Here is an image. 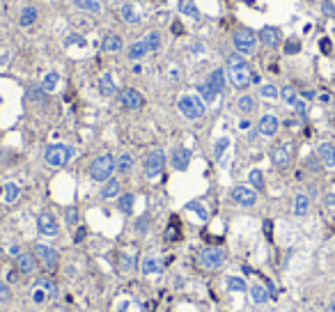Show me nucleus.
Listing matches in <instances>:
<instances>
[{
  "instance_id": "obj_14",
  "label": "nucleus",
  "mask_w": 335,
  "mask_h": 312,
  "mask_svg": "<svg viewBox=\"0 0 335 312\" xmlns=\"http://www.w3.org/2000/svg\"><path fill=\"white\" fill-rule=\"evenodd\" d=\"M260 39L264 41V44H267L268 48H275V46H280L282 35H280V30H278V28H271V26H267V28H262Z\"/></svg>"
},
{
  "instance_id": "obj_36",
  "label": "nucleus",
  "mask_w": 335,
  "mask_h": 312,
  "mask_svg": "<svg viewBox=\"0 0 335 312\" xmlns=\"http://www.w3.org/2000/svg\"><path fill=\"white\" fill-rule=\"evenodd\" d=\"M145 44H147V48L149 51H159V46H161V33L159 30H152V33H147L145 37Z\"/></svg>"
},
{
  "instance_id": "obj_62",
  "label": "nucleus",
  "mask_w": 335,
  "mask_h": 312,
  "mask_svg": "<svg viewBox=\"0 0 335 312\" xmlns=\"http://www.w3.org/2000/svg\"><path fill=\"white\" fill-rule=\"evenodd\" d=\"M329 312H335V301H331V306H329Z\"/></svg>"
},
{
  "instance_id": "obj_50",
  "label": "nucleus",
  "mask_w": 335,
  "mask_h": 312,
  "mask_svg": "<svg viewBox=\"0 0 335 312\" xmlns=\"http://www.w3.org/2000/svg\"><path fill=\"white\" fill-rule=\"evenodd\" d=\"M294 108H296V113H299V115H305V113H308V104H305L303 99H296Z\"/></svg>"
},
{
  "instance_id": "obj_10",
  "label": "nucleus",
  "mask_w": 335,
  "mask_h": 312,
  "mask_svg": "<svg viewBox=\"0 0 335 312\" xmlns=\"http://www.w3.org/2000/svg\"><path fill=\"white\" fill-rule=\"evenodd\" d=\"M292 154H294V147H292V142H282V145H278L273 149V154H271V159H273V166L275 168H287L289 163H292Z\"/></svg>"
},
{
  "instance_id": "obj_48",
  "label": "nucleus",
  "mask_w": 335,
  "mask_h": 312,
  "mask_svg": "<svg viewBox=\"0 0 335 312\" xmlns=\"http://www.w3.org/2000/svg\"><path fill=\"white\" fill-rule=\"evenodd\" d=\"M9 299H12L9 285H7V282H0V301H9Z\"/></svg>"
},
{
  "instance_id": "obj_56",
  "label": "nucleus",
  "mask_w": 335,
  "mask_h": 312,
  "mask_svg": "<svg viewBox=\"0 0 335 312\" xmlns=\"http://www.w3.org/2000/svg\"><path fill=\"white\" fill-rule=\"evenodd\" d=\"M142 230H147V218H140V220H138V232H142Z\"/></svg>"
},
{
  "instance_id": "obj_6",
  "label": "nucleus",
  "mask_w": 335,
  "mask_h": 312,
  "mask_svg": "<svg viewBox=\"0 0 335 312\" xmlns=\"http://www.w3.org/2000/svg\"><path fill=\"white\" fill-rule=\"evenodd\" d=\"M257 37H255V33H250V30H236L234 37H232V44H234V48L239 51L241 55H253L255 51H257Z\"/></svg>"
},
{
  "instance_id": "obj_52",
  "label": "nucleus",
  "mask_w": 335,
  "mask_h": 312,
  "mask_svg": "<svg viewBox=\"0 0 335 312\" xmlns=\"http://www.w3.org/2000/svg\"><path fill=\"white\" fill-rule=\"evenodd\" d=\"M85 234H87V230H85V227H78V230H76V237H74V241H76V243H81V241L85 239Z\"/></svg>"
},
{
  "instance_id": "obj_30",
  "label": "nucleus",
  "mask_w": 335,
  "mask_h": 312,
  "mask_svg": "<svg viewBox=\"0 0 335 312\" xmlns=\"http://www.w3.org/2000/svg\"><path fill=\"white\" fill-rule=\"evenodd\" d=\"M76 9H83V12H90V14H99L101 12V5L97 0H71Z\"/></svg>"
},
{
  "instance_id": "obj_59",
  "label": "nucleus",
  "mask_w": 335,
  "mask_h": 312,
  "mask_svg": "<svg viewBox=\"0 0 335 312\" xmlns=\"http://www.w3.org/2000/svg\"><path fill=\"white\" fill-rule=\"evenodd\" d=\"M264 232H267V237H271V220H267V223H264Z\"/></svg>"
},
{
  "instance_id": "obj_18",
  "label": "nucleus",
  "mask_w": 335,
  "mask_h": 312,
  "mask_svg": "<svg viewBox=\"0 0 335 312\" xmlns=\"http://www.w3.org/2000/svg\"><path fill=\"white\" fill-rule=\"evenodd\" d=\"M120 191H122L120 179H113V177H110L108 181H103V188H101V198H103V200L117 198V195H120Z\"/></svg>"
},
{
  "instance_id": "obj_9",
  "label": "nucleus",
  "mask_w": 335,
  "mask_h": 312,
  "mask_svg": "<svg viewBox=\"0 0 335 312\" xmlns=\"http://www.w3.org/2000/svg\"><path fill=\"white\" fill-rule=\"evenodd\" d=\"M34 257L44 262V266H46V271L53 273L55 269H58V252H55L53 248L44 246V243H34Z\"/></svg>"
},
{
  "instance_id": "obj_47",
  "label": "nucleus",
  "mask_w": 335,
  "mask_h": 312,
  "mask_svg": "<svg viewBox=\"0 0 335 312\" xmlns=\"http://www.w3.org/2000/svg\"><path fill=\"white\" fill-rule=\"evenodd\" d=\"M65 220H67V225H69V227L76 225V223H78V211H76V209H69L67 216H65Z\"/></svg>"
},
{
  "instance_id": "obj_24",
  "label": "nucleus",
  "mask_w": 335,
  "mask_h": 312,
  "mask_svg": "<svg viewBox=\"0 0 335 312\" xmlns=\"http://www.w3.org/2000/svg\"><path fill=\"white\" fill-rule=\"evenodd\" d=\"M310 211V198L305 195V193H299L294 198V216H305V213Z\"/></svg>"
},
{
  "instance_id": "obj_49",
  "label": "nucleus",
  "mask_w": 335,
  "mask_h": 312,
  "mask_svg": "<svg viewBox=\"0 0 335 312\" xmlns=\"http://www.w3.org/2000/svg\"><path fill=\"white\" fill-rule=\"evenodd\" d=\"M65 44H67V46H71V44H81V46H83L85 41H83V37H81V35H69L67 39H65Z\"/></svg>"
},
{
  "instance_id": "obj_51",
  "label": "nucleus",
  "mask_w": 335,
  "mask_h": 312,
  "mask_svg": "<svg viewBox=\"0 0 335 312\" xmlns=\"http://www.w3.org/2000/svg\"><path fill=\"white\" fill-rule=\"evenodd\" d=\"M299 48H301V44H299V41H287V46H285V53H296V51H299Z\"/></svg>"
},
{
  "instance_id": "obj_28",
  "label": "nucleus",
  "mask_w": 335,
  "mask_h": 312,
  "mask_svg": "<svg viewBox=\"0 0 335 312\" xmlns=\"http://www.w3.org/2000/svg\"><path fill=\"white\" fill-rule=\"evenodd\" d=\"M135 269V252L124 250L120 257V271L122 273H131Z\"/></svg>"
},
{
  "instance_id": "obj_60",
  "label": "nucleus",
  "mask_w": 335,
  "mask_h": 312,
  "mask_svg": "<svg viewBox=\"0 0 335 312\" xmlns=\"http://www.w3.org/2000/svg\"><path fill=\"white\" fill-rule=\"evenodd\" d=\"M324 12H326V14H333V7H331L329 2H326V5H324Z\"/></svg>"
},
{
  "instance_id": "obj_15",
  "label": "nucleus",
  "mask_w": 335,
  "mask_h": 312,
  "mask_svg": "<svg viewBox=\"0 0 335 312\" xmlns=\"http://www.w3.org/2000/svg\"><path fill=\"white\" fill-rule=\"evenodd\" d=\"M16 269L21 273H34V269H37L34 252H21L19 257H16Z\"/></svg>"
},
{
  "instance_id": "obj_8",
  "label": "nucleus",
  "mask_w": 335,
  "mask_h": 312,
  "mask_svg": "<svg viewBox=\"0 0 335 312\" xmlns=\"http://www.w3.org/2000/svg\"><path fill=\"white\" fill-rule=\"evenodd\" d=\"M120 101L127 110H140V108L145 106V97H142L135 87H124L120 92Z\"/></svg>"
},
{
  "instance_id": "obj_5",
  "label": "nucleus",
  "mask_w": 335,
  "mask_h": 312,
  "mask_svg": "<svg viewBox=\"0 0 335 312\" xmlns=\"http://www.w3.org/2000/svg\"><path fill=\"white\" fill-rule=\"evenodd\" d=\"M198 262H200V266L209 269V271H218V269L225 264V250L218 246L202 248L200 255H198Z\"/></svg>"
},
{
  "instance_id": "obj_39",
  "label": "nucleus",
  "mask_w": 335,
  "mask_h": 312,
  "mask_svg": "<svg viewBox=\"0 0 335 312\" xmlns=\"http://www.w3.org/2000/svg\"><path fill=\"white\" fill-rule=\"evenodd\" d=\"M248 181H250V186H255L257 191H262V188H264V174H262L257 168L248 173Z\"/></svg>"
},
{
  "instance_id": "obj_21",
  "label": "nucleus",
  "mask_w": 335,
  "mask_h": 312,
  "mask_svg": "<svg viewBox=\"0 0 335 312\" xmlns=\"http://www.w3.org/2000/svg\"><path fill=\"white\" fill-rule=\"evenodd\" d=\"M225 78H228L225 69H214V71L209 73V83H211V87H214L218 94L225 90Z\"/></svg>"
},
{
  "instance_id": "obj_33",
  "label": "nucleus",
  "mask_w": 335,
  "mask_h": 312,
  "mask_svg": "<svg viewBox=\"0 0 335 312\" xmlns=\"http://www.w3.org/2000/svg\"><path fill=\"white\" fill-rule=\"evenodd\" d=\"M58 83H60V73H58V71H48L46 76H44V80H41V87H44L46 92H53L55 87H58Z\"/></svg>"
},
{
  "instance_id": "obj_27",
  "label": "nucleus",
  "mask_w": 335,
  "mask_h": 312,
  "mask_svg": "<svg viewBox=\"0 0 335 312\" xmlns=\"http://www.w3.org/2000/svg\"><path fill=\"white\" fill-rule=\"evenodd\" d=\"M147 53H149V48H147V44H145V39L135 41V44L129 46V58H131V60H142Z\"/></svg>"
},
{
  "instance_id": "obj_57",
  "label": "nucleus",
  "mask_w": 335,
  "mask_h": 312,
  "mask_svg": "<svg viewBox=\"0 0 335 312\" xmlns=\"http://www.w3.org/2000/svg\"><path fill=\"white\" fill-rule=\"evenodd\" d=\"M9 255L19 257V255H21V248H19V246H9Z\"/></svg>"
},
{
  "instance_id": "obj_44",
  "label": "nucleus",
  "mask_w": 335,
  "mask_h": 312,
  "mask_svg": "<svg viewBox=\"0 0 335 312\" xmlns=\"http://www.w3.org/2000/svg\"><path fill=\"white\" fill-rule=\"evenodd\" d=\"M230 147V138H221L218 142L214 145V156H216V161H221L223 159V154H225V149Z\"/></svg>"
},
{
  "instance_id": "obj_53",
  "label": "nucleus",
  "mask_w": 335,
  "mask_h": 312,
  "mask_svg": "<svg viewBox=\"0 0 335 312\" xmlns=\"http://www.w3.org/2000/svg\"><path fill=\"white\" fill-rule=\"evenodd\" d=\"M324 202H326V207H329V209H335V195H333V193H329V195L324 198Z\"/></svg>"
},
{
  "instance_id": "obj_34",
  "label": "nucleus",
  "mask_w": 335,
  "mask_h": 312,
  "mask_svg": "<svg viewBox=\"0 0 335 312\" xmlns=\"http://www.w3.org/2000/svg\"><path fill=\"white\" fill-rule=\"evenodd\" d=\"M248 292H250V299H253L255 303H267V301H268V292L262 285L248 287Z\"/></svg>"
},
{
  "instance_id": "obj_42",
  "label": "nucleus",
  "mask_w": 335,
  "mask_h": 312,
  "mask_svg": "<svg viewBox=\"0 0 335 312\" xmlns=\"http://www.w3.org/2000/svg\"><path fill=\"white\" fill-rule=\"evenodd\" d=\"M134 202H135V198L131 195V193H127V195H122L120 198V209L124 213H131L134 211Z\"/></svg>"
},
{
  "instance_id": "obj_37",
  "label": "nucleus",
  "mask_w": 335,
  "mask_h": 312,
  "mask_svg": "<svg viewBox=\"0 0 335 312\" xmlns=\"http://www.w3.org/2000/svg\"><path fill=\"white\" fill-rule=\"evenodd\" d=\"M134 168V156L129 152H124V154H120V159H117V173H129Z\"/></svg>"
},
{
  "instance_id": "obj_16",
  "label": "nucleus",
  "mask_w": 335,
  "mask_h": 312,
  "mask_svg": "<svg viewBox=\"0 0 335 312\" xmlns=\"http://www.w3.org/2000/svg\"><path fill=\"white\" fill-rule=\"evenodd\" d=\"M188 163H191V152L186 147H177L172 154V168L174 170H186Z\"/></svg>"
},
{
  "instance_id": "obj_40",
  "label": "nucleus",
  "mask_w": 335,
  "mask_h": 312,
  "mask_svg": "<svg viewBox=\"0 0 335 312\" xmlns=\"http://www.w3.org/2000/svg\"><path fill=\"white\" fill-rule=\"evenodd\" d=\"M21 195V188L16 186V184H7L5 186V202L7 205H12V202H16Z\"/></svg>"
},
{
  "instance_id": "obj_55",
  "label": "nucleus",
  "mask_w": 335,
  "mask_h": 312,
  "mask_svg": "<svg viewBox=\"0 0 335 312\" xmlns=\"http://www.w3.org/2000/svg\"><path fill=\"white\" fill-rule=\"evenodd\" d=\"M177 78H179V69L172 67V69H170V80H177Z\"/></svg>"
},
{
  "instance_id": "obj_2",
  "label": "nucleus",
  "mask_w": 335,
  "mask_h": 312,
  "mask_svg": "<svg viewBox=\"0 0 335 312\" xmlns=\"http://www.w3.org/2000/svg\"><path fill=\"white\" fill-rule=\"evenodd\" d=\"M115 170H117V161L113 154H101L90 163V177L94 181H108Z\"/></svg>"
},
{
  "instance_id": "obj_63",
  "label": "nucleus",
  "mask_w": 335,
  "mask_h": 312,
  "mask_svg": "<svg viewBox=\"0 0 335 312\" xmlns=\"http://www.w3.org/2000/svg\"><path fill=\"white\" fill-rule=\"evenodd\" d=\"M333 129H335V117H333Z\"/></svg>"
},
{
  "instance_id": "obj_43",
  "label": "nucleus",
  "mask_w": 335,
  "mask_h": 312,
  "mask_svg": "<svg viewBox=\"0 0 335 312\" xmlns=\"http://www.w3.org/2000/svg\"><path fill=\"white\" fill-rule=\"evenodd\" d=\"M280 97H282V101H285L287 106H294L296 99H299V97H296V92H294V87H282Z\"/></svg>"
},
{
  "instance_id": "obj_17",
  "label": "nucleus",
  "mask_w": 335,
  "mask_h": 312,
  "mask_svg": "<svg viewBox=\"0 0 335 312\" xmlns=\"http://www.w3.org/2000/svg\"><path fill=\"white\" fill-rule=\"evenodd\" d=\"M317 154H319V159L324 161L326 168H335V147L331 145V142H319Z\"/></svg>"
},
{
  "instance_id": "obj_41",
  "label": "nucleus",
  "mask_w": 335,
  "mask_h": 312,
  "mask_svg": "<svg viewBox=\"0 0 335 312\" xmlns=\"http://www.w3.org/2000/svg\"><path fill=\"white\" fill-rule=\"evenodd\" d=\"M186 209H188V211H195V213H198V216H200V220H207V218H209L207 207L202 205V202H188Z\"/></svg>"
},
{
  "instance_id": "obj_20",
  "label": "nucleus",
  "mask_w": 335,
  "mask_h": 312,
  "mask_svg": "<svg viewBox=\"0 0 335 312\" xmlns=\"http://www.w3.org/2000/svg\"><path fill=\"white\" fill-rule=\"evenodd\" d=\"M198 92H200V99L204 101V104H214L216 97H218V92H216L214 87H211V83H209V80H202V83H198Z\"/></svg>"
},
{
  "instance_id": "obj_38",
  "label": "nucleus",
  "mask_w": 335,
  "mask_h": 312,
  "mask_svg": "<svg viewBox=\"0 0 335 312\" xmlns=\"http://www.w3.org/2000/svg\"><path fill=\"white\" fill-rule=\"evenodd\" d=\"M228 289L230 292H246V280L243 278H236V276H230L228 278Z\"/></svg>"
},
{
  "instance_id": "obj_19",
  "label": "nucleus",
  "mask_w": 335,
  "mask_h": 312,
  "mask_svg": "<svg viewBox=\"0 0 335 312\" xmlns=\"http://www.w3.org/2000/svg\"><path fill=\"white\" fill-rule=\"evenodd\" d=\"M122 19L127 21V23H140V12H138V7L134 5V2H124L120 9Z\"/></svg>"
},
{
  "instance_id": "obj_23",
  "label": "nucleus",
  "mask_w": 335,
  "mask_h": 312,
  "mask_svg": "<svg viewBox=\"0 0 335 312\" xmlns=\"http://www.w3.org/2000/svg\"><path fill=\"white\" fill-rule=\"evenodd\" d=\"M101 46H103V51H106V53H117V51H122V46H124V44H122L120 35H106Z\"/></svg>"
},
{
  "instance_id": "obj_4",
  "label": "nucleus",
  "mask_w": 335,
  "mask_h": 312,
  "mask_svg": "<svg viewBox=\"0 0 335 312\" xmlns=\"http://www.w3.org/2000/svg\"><path fill=\"white\" fill-rule=\"evenodd\" d=\"M71 156H74V147L62 145V142L48 145L46 152H44V161H46V166H51V168H65Z\"/></svg>"
},
{
  "instance_id": "obj_45",
  "label": "nucleus",
  "mask_w": 335,
  "mask_h": 312,
  "mask_svg": "<svg viewBox=\"0 0 335 312\" xmlns=\"http://www.w3.org/2000/svg\"><path fill=\"white\" fill-rule=\"evenodd\" d=\"M260 94L264 97V99H275V97H280V92H278V87L271 85V83H267V85L260 87Z\"/></svg>"
},
{
  "instance_id": "obj_29",
  "label": "nucleus",
  "mask_w": 335,
  "mask_h": 312,
  "mask_svg": "<svg viewBox=\"0 0 335 312\" xmlns=\"http://www.w3.org/2000/svg\"><path fill=\"white\" fill-rule=\"evenodd\" d=\"M34 21H37V9H34V7H23V9H21V16H19V26L30 28Z\"/></svg>"
},
{
  "instance_id": "obj_22",
  "label": "nucleus",
  "mask_w": 335,
  "mask_h": 312,
  "mask_svg": "<svg viewBox=\"0 0 335 312\" xmlns=\"http://www.w3.org/2000/svg\"><path fill=\"white\" fill-rule=\"evenodd\" d=\"M140 269H142V273H145V276H149V273H159V271H163V262H161L159 257H152V255H147V257L142 259Z\"/></svg>"
},
{
  "instance_id": "obj_3",
  "label": "nucleus",
  "mask_w": 335,
  "mask_h": 312,
  "mask_svg": "<svg viewBox=\"0 0 335 312\" xmlns=\"http://www.w3.org/2000/svg\"><path fill=\"white\" fill-rule=\"evenodd\" d=\"M179 113L186 117V120H200L202 115L207 113V104L198 97V94H184L177 104Z\"/></svg>"
},
{
  "instance_id": "obj_13",
  "label": "nucleus",
  "mask_w": 335,
  "mask_h": 312,
  "mask_svg": "<svg viewBox=\"0 0 335 312\" xmlns=\"http://www.w3.org/2000/svg\"><path fill=\"white\" fill-rule=\"evenodd\" d=\"M260 133L262 136H267V138H273L275 133H278V129H280V122H278V117L275 115H264L260 120Z\"/></svg>"
},
{
  "instance_id": "obj_25",
  "label": "nucleus",
  "mask_w": 335,
  "mask_h": 312,
  "mask_svg": "<svg viewBox=\"0 0 335 312\" xmlns=\"http://www.w3.org/2000/svg\"><path fill=\"white\" fill-rule=\"evenodd\" d=\"M34 287H41V289L48 294V299H53V301L60 296V289H58V285H55V282H51L48 278H37V280H34Z\"/></svg>"
},
{
  "instance_id": "obj_46",
  "label": "nucleus",
  "mask_w": 335,
  "mask_h": 312,
  "mask_svg": "<svg viewBox=\"0 0 335 312\" xmlns=\"http://www.w3.org/2000/svg\"><path fill=\"white\" fill-rule=\"evenodd\" d=\"M46 296L48 294L41 289V287H34V292H33V299H34V303H44L46 301Z\"/></svg>"
},
{
  "instance_id": "obj_32",
  "label": "nucleus",
  "mask_w": 335,
  "mask_h": 312,
  "mask_svg": "<svg viewBox=\"0 0 335 312\" xmlns=\"http://www.w3.org/2000/svg\"><path fill=\"white\" fill-rule=\"evenodd\" d=\"M179 12L184 16H191V19H200V12H198L193 0H179Z\"/></svg>"
},
{
  "instance_id": "obj_12",
  "label": "nucleus",
  "mask_w": 335,
  "mask_h": 312,
  "mask_svg": "<svg viewBox=\"0 0 335 312\" xmlns=\"http://www.w3.org/2000/svg\"><path fill=\"white\" fill-rule=\"evenodd\" d=\"M37 227H39V232L44 237H58V223H55V218L51 213H39Z\"/></svg>"
},
{
  "instance_id": "obj_31",
  "label": "nucleus",
  "mask_w": 335,
  "mask_h": 312,
  "mask_svg": "<svg viewBox=\"0 0 335 312\" xmlns=\"http://www.w3.org/2000/svg\"><path fill=\"white\" fill-rule=\"evenodd\" d=\"M236 108H239L243 115H248L257 108V104H255V99L250 97V94H243V97H239V101H236Z\"/></svg>"
},
{
  "instance_id": "obj_61",
  "label": "nucleus",
  "mask_w": 335,
  "mask_h": 312,
  "mask_svg": "<svg viewBox=\"0 0 335 312\" xmlns=\"http://www.w3.org/2000/svg\"><path fill=\"white\" fill-rule=\"evenodd\" d=\"M117 312H129V303H122L120 310H117Z\"/></svg>"
},
{
  "instance_id": "obj_1",
  "label": "nucleus",
  "mask_w": 335,
  "mask_h": 312,
  "mask_svg": "<svg viewBox=\"0 0 335 312\" xmlns=\"http://www.w3.org/2000/svg\"><path fill=\"white\" fill-rule=\"evenodd\" d=\"M225 73H228V80H230V83H232L234 87H239V90L248 87L250 83H253V78H255L253 69H250L248 62L243 60L241 55H232V58H230Z\"/></svg>"
},
{
  "instance_id": "obj_35",
  "label": "nucleus",
  "mask_w": 335,
  "mask_h": 312,
  "mask_svg": "<svg viewBox=\"0 0 335 312\" xmlns=\"http://www.w3.org/2000/svg\"><path fill=\"white\" fill-rule=\"evenodd\" d=\"M179 239H181V227H179V223H177V218H172L166 230V241L172 243V241H179Z\"/></svg>"
},
{
  "instance_id": "obj_11",
  "label": "nucleus",
  "mask_w": 335,
  "mask_h": 312,
  "mask_svg": "<svg viewBox=\"0 0 335 312\" xmlns=\"http://www.w3.org/2000/svg\"><path fill=\"white\" fill-rule=\"evenodd\" d=\"M232 200L241 207H253L257 202V193L250 186H234L232 188Z\"/></svg>"
},
{
  "instance_id": "obj_7",
  "label": "nucleus",
  "mask_w": 335,
  "mask_h": 312,
  "mask_svg": "<svg viewBox=\"0 0 335 312\" xmlns=\"http://www.w3.org/2000/svg\"><path fill=\"white\" fill-rule=\"evenodd\" d=\"M163 168H166V152L163 149H152L147 154V159H145V177L156 179L163 173Z\"/></svg>"
},
{
  "instance_id": "obj_26",
  "label": "nucleus",
  "mask_w": 335,
  "mask_h": 312,
  "mask_svg": "<svg viewBox=\"0 0 335 312\" xmlns=\"http://www.w3.org/2000/svg\"><path fill=\"white\" fill-rule=\"evenodd\" d=\"M99 92L103 94V97H113L115 92H117V87H115V80L110 73H103L99 78Z\"/></svg>"
},
{
  "instance_id": "obj_54",
  "label": "nucleus",
  "mask_w": 335,
  "mask_h": 312,
  "mask_svg": "<svg viewBox=\"0 0 335 312\" xmlns=\"http://www.w3.org/2000/svg\"><path fill=\"white\" fill-rule=\"evenodd\" d=\"M16 280H19V276H16V269L7 273V282H16Z\"/></svg>"
},
{
  "instance_id": "obj_58",
  "label": "nucleus",
  "mask_w": 335,
  "mask_h": 312,
  "mask_svg": "<svg viewBox=\"0 0 335 312\" xmlns=\"http://www.w3.org/2000/svg\"><path fill=\"white\" fill-rule=\"evenodd\" d=\"M322 51H324V53H329V51H331V41L329 39L322 41Z\"/></svg>"
}]
</instances>
